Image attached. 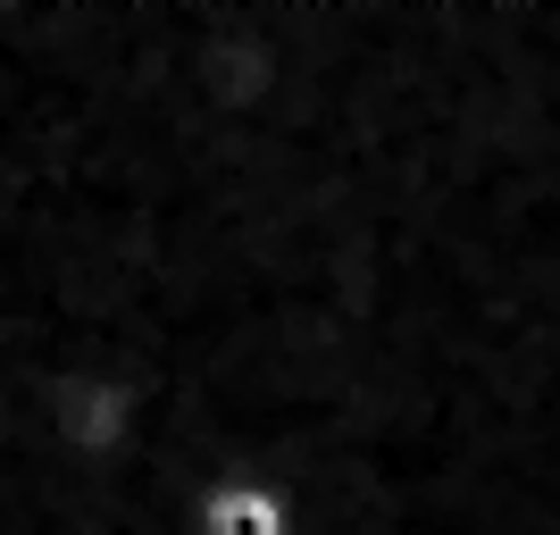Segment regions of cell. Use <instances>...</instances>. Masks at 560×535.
Wrapping results in <instances>:
<instances>
[{
    "label": "cell",
    "instance_id": "2",
    "mask_svg": "<svg viewBox=\"0 0 560 535\" xmlns=\"http://www.w3.org/2000/svg\"><path fill=\"white\" fill-rule=\"evenodd\" d=\"M192 535H302V519H293V493L268 477H218L192 511Z\"/></svg>",
    "mask_w": 560,
    "mask_h": 535
},
{
    "label": "cell",
    "instance_id": "1",
    "mask_svg": "<svg viewBox=\"0 0 560 535\" xmlns=\"http://www.w3.org/2000/svg\"><path fill=\"white\" fill-rule=\"evenodd\" d=\"M50 443L75 468H117L142 443V385L109 360H68L50 376Z\"/></svg>",
    "mask_w": 560,
    "mask_h": 535
}]
</instances>
